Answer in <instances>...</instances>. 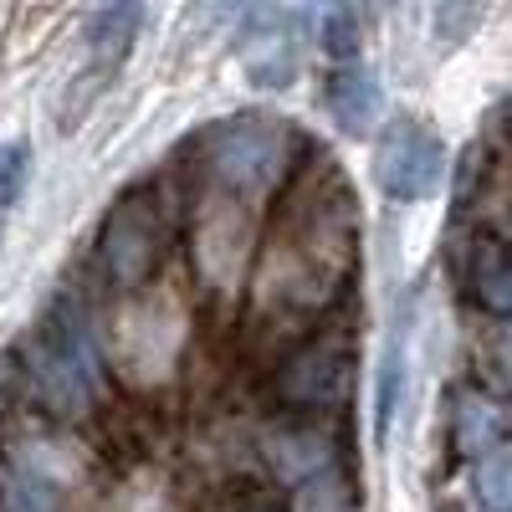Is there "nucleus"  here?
Listing matches in <instances>:
<instances>
[{"label":"nucleus","instance_id":"obj_8","mask_svg":"<svg viewBox=\"0 0 512 512\" xmlns=\"http://www.w3.org/2000/svg\"><path fill=\"white\" fill-rule=\"evenodd\" d=\"M502 441H507V410H502L492 395H482V390H461V395L451 400V446H456L461 456L482 461V456L497 451Z\"/></svg>","mask_w":512,"mask_h":512},{"label":"nucleus","instance_id":"obj_14","mask_svg":"<svg viewBox=\"0 0 512 512\" xmlns=\"http://www.w3.org/2000/svg\"><path fill=\"white\" fill-rule=\"evenodd\" d=\"M359 21H364V11H354V6H328L323 11V47H328V57L349 62L359 52Z\"/></svg>","mask_w":512,"mask_h":512},{"label":"nucleus","instance_id":"obj_1","mask_svg":"<svg viewBox=\"0 0 512 512\" xmlns=\"http://www.w3.org/2000/svg\"><path fill=\"white\" fill-rule=\"evenodd\" d=\"M26 364L36 379V395L52 410H88L103 390V359L93 349V333L82 323L77 303H57L41 318Z\"/></svg>","mask_w":512,"mask_h":512},{"label":"nucleus","instance_id":"obj_3","mask_svg":"<svg viewBox=\"0 0 512 512\" xmlns=\"http://www.w3.org/2000/svg\"><path fill=\"white\" fill-rule=\"evenodd\" d=\"M441 169H446L441 134L431 123L410 118V113H400L374 144V180H379L384 195L400 200V205H415V200L431 195L436 180H441Z\"/></svg>","mask_w":512,"mask_h":512},{"label":"nucleus","instance_id":"obj_9","mask_svg":"<svg viewBox=\"0 0 512 512\" xmlns=\"http://www.w3.org/2000/svg\"><path fill=\"white\" fill-rule=\"evenodd\" d=\"M379 82L369 67H338L328 77V113L338 118V128H349V134H364V128L379 118Z\"/></svg>","mask_w":512,"mask_h":512},{"label":"nucleus","instance_id":"obj_15","mask_svg":"<svg viewBox=\"0 0 512 512\" xmlns=\"http://www.w3.org/2000/svg\"><path fill=\"white\" fill-rule=\"evenodd\" d=\"M31 175V144L26 139H0V205H16Z\"/></svg>","mask_w":512,"mask_h":512},{"label":"nucleus","instance_id":"obj_4","mask_svg":"<svg viewBox=\"0 0 512 512\" xmlns=\"http://www.w3.org/2000/svg\"><path fill=\"white\" fill-rule=\"evenodd\" d=\"M164 256V221H159V205L149 190H134L123 195L108 221H103V236H98V262L108 272L113 287H139L149 282V272L159 267Z\"/></svg>","mask_w":512,"mask_h":512},{"label":"nucleus","instance_id":"obj_6","mask_svg":"<svg viewBox=\"0 0 512 512\" xmlns=\"http://www.w3.org/2000/svg\"><path fill=\"white\" fill-rule=\"evenodd\" d=\"M349 364H354L349 338H313V344L282 369L277 395L287 405H303V410H328L349 395Z\"/></svg>","mask_w":512,"mask_h":512},{"label":"nucleus","instance_id":"obj_5","mask_svg":"<svg viewBox=\"0 0 512 512\" xmlns=\"http://www.w3.org/2000/svg\"><path fill=\"white\" fill-rule=\"evenodd\" d=\"M303 11L292 6H251L236 36V62L256 88H287L297 77V52H303Z\"/></svg>","mask_w":512,"mask_h":512},{"label":"nucleus","instance_id":"obj_12","mask_svg":"<svg viewBox=\"0 0 512 512\" xmlns=\"http://www.w3.org/2000/svg\"><path fill=\"white\" fill-rule=\"evenodd\" d=\"M0 512H57V492L36 472L6 466V472H0Z\"/></svg>","mask_w":512,"mask_h":512},{"label":"nucleus","instance_id":"obj_7","mask_svg":"<svg viewBox=\"0 0 512 512\" xmlns=\"http://www.w3.org/2000/svg\"><path fill=\"white\" fill-rule=\"evenodd\" d=\"M139 26H144V6H128V0H113V6L88 11V31H82V36H88V67H82L88 88H82V98H77V113L98 98V88L113 82L118 62L134 52Z\"/></svg>","mask_w":512,"mask_h":512},{"label":"nucleus","instance_id":"obj_10","mask_svg":"<svg viewBox=\"0 0 512 512\" xmlns=\"http://www.w3.org/2000/svg\"><path fill=\"white\" fill-rule=\"evenodd\" d=\"M472 292L492 318L512 313V262L497 236H477V246H472Z\"/></svg>","mask_w":512,"mask_h":512},{"label":"nucleus","instance_id":"obj_11","mask_svg":"<svg viewBox=\"0 0 512 512\" xmlns=\"http://www.w3.org/2000/svg\"><path fill=\"white\" fill-rule=\"evenodd\" d=\"M267 456L277 461V472L292 477V482H313V477L328 472V446H323V436H313V431H282V436L267 446Z\"/></svg>","mask_w":512,"mask_h":512},{"label":"nucleus","instance_id":"obj_13","mask_svg":"<svg viewBox=\"0 0 512 512\" xmlns=\"http://www.w3.org/2000/svg\"><path fill=\"white\" fill-rule=\"evenodd\" d=\"M477 487V502L487 507V512H507V502H512V492H507V446H497V451H487L482 461H477V477H472Z\"/></svg>","mask_w":512,"mask_h":512},{"label":"nucleus","instance_id":"obj_16","mask_svg":"<svg viewBox=\"0 0 512 512\" xmlns=\"http://www.w3.org/2000/svg\"><path fill=\"white\" fill-rule=\"evenodd\" d=\"M303 512H349V497H344V487L323 472V477L303 482Z\"/></svg>","mask_w":512,"mask_h":512},{"label":"nucleus","instance_id":"obj_2","mask_svg":"<svg viewBox=\"0 0 512 512\" xmlns=\"http://www.w3.org/2000/svg\"><path fill=\"white\" fill-rule=\"evenodd\" d=\"M210 175L236 195H262L287 164V123L241 113L226 118L221 128H210Z\"/></svg>","mask_w":512,"mask_h":512}]
</instances>
